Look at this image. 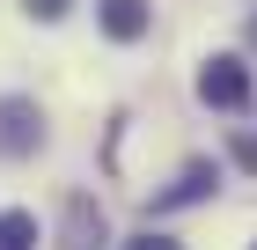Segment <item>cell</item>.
Instances as JSON below:
<instances>
[{
	"label": "cell",
	"instance_id": "obj_1",
	"mask_svg": "<svg viewBox=\"0 0 257 250\" xmlns=\"http://www.w3.org/2000/svg\"><path fill=\"white\" fill-rule=\"evenodd\" d=\"M198 96L213 103V111H250V96H257V81H250V66H242V59H206V66H198Z\"/></svg>",
	"mask_w": 257,
	"mask_h": 250
},
{
	"label": "cell",
	"instance_id": "obj_6",
	"mask_svg": "<svg viewBox=\"0 0 257 250\" xmlns=\"http://www.w3.org/2000/svg\"><path fill=\"white\" fill-rule=\"evenodd\" d=\"M22 8H30L37 22H59V15H66V0H22Z\"/></svg>",
	"mask_w": 257,
	"mask_h": 250
},
{
	"label": "cell",
	"instance_id": "obj_5",
	"mask_svg": "<svg viewBox=\"0 0 257 250\" xmlns=\"http://www.w3.org/2000/svg\"><path fill=\"white\" fill-rule=\"evenodd\" d=\"M0 250H37V213H0Z\"/></svg>",
	"mask_w": 257,
	"mask_h": 250
},
{
	"label": "cell",
	"instance_id": "obj_7",
	"mask_svg": "<svg viewBox=\"0 0 257 250\" xmlns=\"http://www.w3.org/2000/svg\"><path fill=\"white\" fill-rule=\"evenodd\" d=\"M235 162H242V170H257V133H242V140H235Z\"/></svg>",
	"mask_w": 257,
	"mask_h": 250
},
{
	"label": "cell",
	"instance_id": "obj_3",
	"mask_svg": "<svg viewBox=\"0 0 257 250\" xmlns=\"http://www.w3.org/2000/svg\"><path fill=\"white\" fill-rule=\"evenodd\" d=\"M198 199H213V162H191L177 184H162L147 199V213H177V206H198Z\"/></svg>",
	"mask_w": 257,
	"mask_h": 250
},
{
	"label": "cell",
	"instance_id": "obj_4",
	"mask_svg": "<svg viewBox=\"0 0 257 250\" xmlns=\"http://www.w3.org/2000/svg\"><path fill=\"white\" fill-rule=\"evenodd\" d=\"M147 0H103V30H110V37L118 44H133V37H147Z\"/></svg>",
	"mask_w": 257,
	"mask_h": 250
},
{
	"label": "cell",
	"instance_id": "obj_2",
	"mask_svg": "<svg viewBox=\"0 0 257 250\" xmlns=\"http://www.w3.org/2000/svg\"><path fill=\"white\" fill-rule=\"evenodd\" d=\"M37 140H44L37 103H30V96H0V154L22 162V154H37Z\"/></svg>",
	"mask_w": 257,
	"mask_h": 250
},
{
	"label": "cell",
	"instance_id": "obj_8",
	"mask_svg": "<svg viewBox=\"0 0 257 250\" xmlns=\"http://www.w3.org/2000/svg\"><path fill=\"white\" fill-rule=\"evenodd\" d=\"M125 250H177V243H162V235H140V243H125Z\"/></svg>",
	"mask_w": 257,
	"mask_h": 250
},
{
	"label": "cell",
	"instance_id": "obj_9",
	"mask_svg": "<svg viewBox=\"0 0 257 250\" xmlns=\"http://www.w3.org/2000/svg\"><path fill=\"white\" fill-rule=\"evenodd\" d=\"M250 44H257V15H250Z\"/></svg>",
	"mask_w": 257,
	"mask_h": 250
}]
</instances>
